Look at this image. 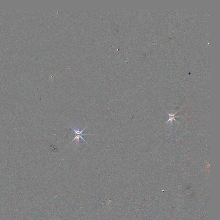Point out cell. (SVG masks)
<instances>
[{
	"mask_svg": "<svg viewBox=\"0 0 220 220\" xmlns=\"http://www.w3.org/2000/svg\"><path fill=\"white\" fill-rule=\"evenodd\" d=\"M88 126V125L86 126L85 128H84L83 130H81L80 131V129L78 127H76V128H73L72 127H71V128L73 130V131L75 132V138H73V140L71 141V142H70V143L68 145L66 146V147L65 148L67 147H68V146L71 144L73 141H74L75 140H76L77 142L78 143L79 142V141H80V138L82 139L83 141H84V142H86V141L85 140H84V139L83 138L82 136H87V135H93V134H83V132L84 131V130H85V129H86V127Z\"/></svg>",
	"mask_w": 220,
	"mask_h": 220,
	"instance_id": "6da1fadb",
	"label": "cell"
}]
</instances>
